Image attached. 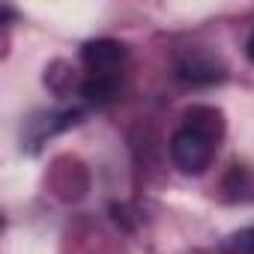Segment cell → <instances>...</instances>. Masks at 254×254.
<instances>
[{
  "mask_svg": "<svg viewBox=\"0 0 254 254\" xmlns=\"http://www.w3.org/2000/svg\"><path fill=\"white\" fill-rule=\"evenodd\" d=\"M224 138V114L212 105H191L183 111L171 135V162L186 177H200L212 165Z\"/></svg>",
  "mask_w": 254,
  "mask_h": 254,
  "instance_id": "1",
  "label": "cell"
},
{
  "mask_svg": "<svg viewBox=\"0 0 254 254\" xmlns=\"http://www.w3.org/2000/svg\"><path fill=\"white\" fill-rule=\"evenodd\" d=\"M81 63H84V81H81L84 102L105 105L117 99L126 63H129V48L117 39H93L81 48Z\"/></svg>",
  "mask_w": 254,
  "mask_h": 254,
  "instance_id": "2",
  "label": "cell"
},
{
  "mask_svg": "<svg viewBox=\"0 0 254 254\" xmlns=\"http://www.w3.org/2000/svg\"><path fill=\"white\" fill-rule=\"evenodd\" d=\"M174 75H177L180 81H186V84H194V87H197V84H215V81L224 78V66H221L215 57L203 54V51H186V54L177 60Z\"/></svg>",
  "mask_w": 254,
  "mask_h": 254,
  "instance_id": "3",
  "label": "cell"
},
{
  "mask_svg": "<svg viewBox=\"0 0 254 254\" xmlns=\"http://www.w3.org/2000/svg\"><path fill=\"white\" fill-rule=\"evenodd\" d=\"M224 251L227 254H254V227L236 230L224 239Z\"/></svg>",
  "mask_w": 254,
  "mask_h": 254,
  "instance_id": "4",
  "label": "cell"
},
{
  "mask_svg": "<svg viewBox=\"0 0 254 254\" xmlns=\"http://www.w3.org/2000/svg\"><path fill=\"white\" fill-rule=\"evenodd\" d=\"M245 54H248V60L254 63V30H251V36H248V42H245Z\"/></svg>",
  "mask_w": 254,
  "mask_h": 254,
  "instance_id": "5",
  "label": "cell"
}]
</instances>
